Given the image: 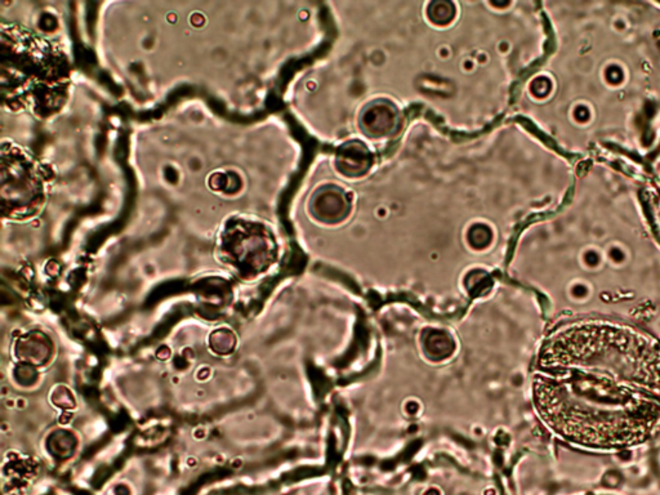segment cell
<instances>
[{"mask_svg":"<svg viewBox=\"0 0 660 495\" xmlns=\"http://www.w3.org/2000/svg\"><path fill=\"white\" fill-rule=\"evenodd\" d=\"M538 414L568 443L596 451L646 443L660 434V401L628 386L578 371L538 374Z\"/></svg>","mask_w":660,"mask_h":495,"instance_id":"cell-1","label":"cell"},{"mask_svg":"<svg viewBox=\"0 0 660 495\" xmlns=\"http://www.w3.org/2000/svg\"><path fill=\"white\" fill-rule=\"evenodd\" d=\"M539 365L546 373L614 381L660 401V345L630 326L605 320L568 324L544 342Z\"/></svg>","mask_w":660,"mask_h":495,"instance_id":"cell-2","label":"cell"},{"mask_svg":"<svg viewBox=\"0 0 660 495\" xmlns=\"http://www.w3.org/2000/svg\"><path fill=\"white\" fill-rule=\"evenodd\" d=\"M71 66L51 40L15 23H1L0 90L3 107L51 118L66 104Z\"/></svg>","mask_w":660,"mask_h":495,"instance_id":"cell-3","label":"cell"},{"mask_svg":"<svg viewBox=\"0 0 660 495\" xmlns=\"http://www.w3.org/2000/svg\"><path fill=\"white\" fill-rule=\"evenodd\" d=\"M1 215L9 221L37 217L47 200V176L42 164L25 148L3 141L0 163Z\"/></svg>","mask_w":660,"mask_h":495,"instance_id":"cell-4","label":"cell"},{"mask_svg":"<svg viewBox=\"0 0 660 495\" xmlns=\"http://www.w3.org/2000/svg\"><path fill=\"white\" fill-rule=\"evenodd\" d=\"M215 249L223 265L245 280L266 273L277 256L271 231L260 222L243 215L224 222Z\"/></svg>","mask_w":660,"mask_h":495,"instance_id":"cell-5","label":"cell"},{"mask_svg":"<svg viewBox=\"0 0 660 495\" xmlns=\"http://www.w3.org/2000/svg\"><path fill=\"white\" fill-rule=\"evenodd\" d=\"M310 209L316 220L325 223H338L349 215L351 203L343 190L327 186L315 193Z\"/></svg>","mask_w":660,"mask_h":495,"instance_id":"cell-6","label":"cell"},{"mask_svg":"<svg viewBox=\"0 0 660 495\" xmlns=\"http://www.w3.org/2000/svg\"><path fill=\"white\" fill-rule=\"evenodd\" d=\"M360 126L369 137H385L397 129L399 111L386 101L373 102L361 114Z\"/></svg>","mask_w":660,"mask_h":495,"instance_id":"cell-7","label":"cell"},{"mask_svg":"<svg viewBox=\"0 0 660 495\" xmlns=\"http://www.w3.org/2000/svg\"><path fill=\"white\" fill-rule=\"evenodd\" d=\"M15 355L21 364L42 366L52 359V340L39 330L26 333L16 340Z\"/></svg>","mask_w":660,"mask_h":495,"instance_id":"cell-8","label":"cell"},{"mask_svg":"<svg viewBox=\"0 0 660 495\" xmlns=\"http://www.w3.org/2000/svg\"><path fill=\"white\" fill-rule=\"evenodd\" d=\"M337 168L347 177H360L371 165V154L361 142L343 145L335 156Z\"/></svg>","mask_w":660,"mask_h":495,"instance_id":"cell-9","label":"cell"},{"mask_svg":"<svg viewBox=\"0 0 660 495\" xmlns=\"http://www.w3.org/2000/svg\"><path fill=\"white\" fill-rule=\"evenodd\" d=\"M236 343L235 333L226 328L217 329L209 335V348L217 355H230L236 347Z\"/></svg>","mask_w":660,"mask_h":495,"instance_id":"cell-10","label":"cell"},{"mask_svg":"<svg viewBox=\"0 0 660 495\" xmlns=\"http://www.w3.org/2000/svg\"><path fill=\"white\" fill-rule=\"evenodd\" d=\"M455 16V9L449 1H433L428 7V17L436 25H446L450 23Z\"/></svg>","mask_w":660,"mask_h":495,"instance_id":"cell-11","label":"cell"},{"mask_svg":"<svg viewBox=\"0 0 660 495\" xmlns=\"http://www.w3.org/2000/svg\"><path fill=\"white\" fill-rule=\"evenodd\" d=\"M51 400L56 407L61 409H73L75 407L74 395L66 386H56L51 392Z\"/></svg>","mask_w":660,"mask_h":495,"instance_id":"cell-12","label":"cell"},{"mask_svg":"<svg viewBox=\"0 0 660 495\" xmlns=\"http://www.w3.org/2000/svg\"><path fill=\"white\" fill-rule=\"evenodd\" d=\"M468 239H469L471 244L475 245L476 248H482V246L489 244L490 240H491V232L486 226L477 225V226H474L469 231Z\"/></svg>","mask_w":660,"mask_h":495,"instance_id":"cell-13","label":"cell"}]
</instances>
